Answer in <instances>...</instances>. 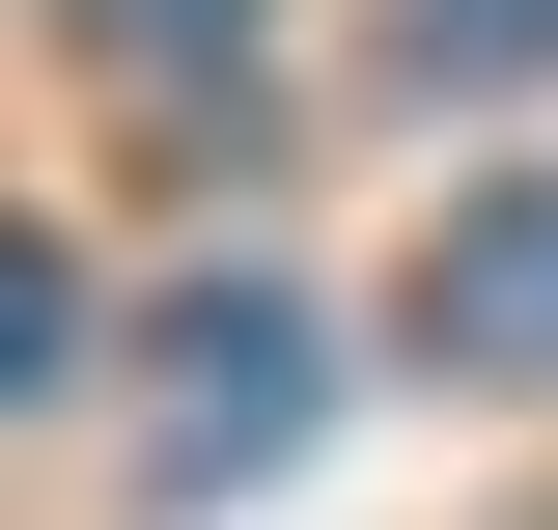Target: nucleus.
Instances as JSON below:
<instances>
[{"label":"nucleus","mask_w":558,"mask_h":530,"mask_svg":"<svg viewBox=\"0 0 558 530\" xmlns=\"http://www.w3.org/2000/svg\"><path fill=\"white\" fill-rule=\"evenodd\" d=\"M558 0H391V84H531Z\"/></svg>","instance_id":"3"},{"label":"nucleus","mask_w":558,"mask_h":530,"mask_svg":"<svg viewBox=\"0 0 558 530\" xmlns=\"http://www.w3.org/2000/svg\"><path fill=\"white\" fill-rule=\"evenodd\" d=\"M391 335L447 363V392H558V168H475V196L418 224V279H391Z\"/></svg>","instance_id":"2"},{"label":"nucleus","mask_w":558,"mask_h":530,"mask_svg":"<svg viewBox=\"0 0 558 530\" xmlns=\"http://www.w3.org/2000/svg\"><path fill=\"white\" fill-rule=\"evenodd\" d=\"M84 28H112V57H168V84H223V57H252V0H84Z\"/></svg>","instance_id":"4"},{"label":"nucleus","mask_w":558,"mask_h":530,"mask_svg":"<svg viewBox=\"0 0 558 530\" xmlns=\"http://www.w3.org/2000/svg\"><path fill=\"white\" fill-rule=\"evenodd\" d=\"M307 419H336V335L279 308V279H196V308H140V503H252Z\"/></svg>","instance_id":"1"}]
</instances>
